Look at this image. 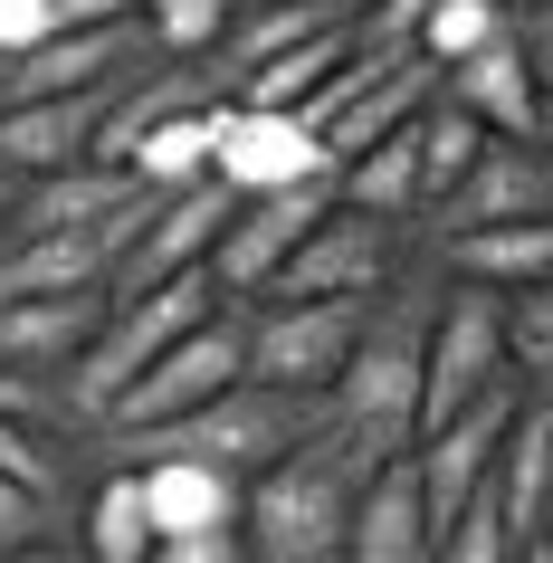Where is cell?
<instances>
[{
  "label": "cell",
  "mask_w": 553,
  "mask_h": 563,
  "mask_svg": "<svg viewBox=\"0 0 553 563\" xmlns=\"http://www.w3.org/2000/svg\"><path fill=\"white\" fill-rule=\"evenodd\" d=\"M38 534H67V506H48L20 477H0V563L20 554V544H38Z\"/></svg>",
  "instance_id": "28"
},
{
  "label": "cell",
  "mask_w": 553,
  "mask_h": 563,
  "mask_svg": "<svg viewBox=\"0 0 553 563\" xmlns=\"http://www.w3.org/2000/svg\"><path fill=\"white\" fill-rule=\"evenodd\" d=\"M324 210H334V181H296V191H267V201H230L220 239H210V287L230 306H258Z\"/></svg>",
  "instance_id": "8"
},
{
  "label": "cell",
  "mask_w": 553,
  "mask_h": 563,
  "mask_svg": "<svg viewBox=\"0 0 553 563\" xmlns=\"http://www.w3.org/2000/svg\"><path fill=\"white\" fill-rule=\"evenodd\" d=\"M506 363L516 383H553V277L506 297Z\"/></svg>",
  "instance_id": "27"
},
{
  "label": "cell",
  "mask_w": 553,
  "mask_h": 563,
  "mask_svg": "<svg viewBox=\"0 0 553 563\" xmlns=\"http://www.w3.org/2000/svg\"><path fill=\"white\" fill-rule=\"evenodd\" d=\"M10 563H77V544H67V534H38V544H20Z\"/></svg>",
  "instance_id": "32"
},
{
  "label": "cell",
  "mask_w": 553,
  "mask_h": 563,
  "mask_svg": "<svg viewBox=\"0 0 553 563\" xmlns=\"http://www.w3.org/2000/svg\"><path fill=\"white\" fill-rule=\"evenodd\" d=\"M496 38H516V0H449V10H430V20H420L410 58L439 77V67L477 58V48H496Z\"/></svg>",
  "instance_id": "24"
},
{
  "label": "cell",
  "mask_w": 553,
  "mask_h": 563,
  "mask_svg": "<svg viewBox=\"0 0 553 563\" xmlns=\"http://www.w3.org/2000/svg\"><path fill=\"white\" fill-rule=\"evenodd\" d=\"M449 277L487 287V297H516V287H544L553 277V220H516V230H477V239H439L430 249Z\"/></svg>",
  "instance_id": "21"
},
{
  "label": "cell",
  "mask_w": 553,
  "mask_h": 563,
  "mask_svg": "<svg viewBox=\"0 0 553 563\" xmlns=\"http://www.w3.org/2000/svg\"><path fill=\"white\" fill-rule=\"evenodd\" d=\"M0 420H30V430H67V420H58V391H48V383H20V373H0Z\"/></svg>",
  "instance_id": "31"
},
{
  "label": "cell",
  "mask_w": 553,
  "mask_h": 563,
  "mask_svg": "<svg viewBox=\"0 0 553 563\" xmlns=\"http://www.w3.org/2000/svg\"><path fill=\"white\" fill-rule=\"evenodd\" d=\"M144 563H248V544H239V526H220V534H163Z\"/></svg>",
  "instance_id": "29"
},
{
  "label": "cell",
  "mask_w": 553,
  "mask_h": 563,
  "mask_svg": "<svg viewBox=\"0 0 553 563\" xmlns=\"http://www.w3.org/2000/svg\"><path fill=\"white\" fill-rule=\"evenodd\" d=\"M58 10V30H144V0H48Z\"/></svg>",
  "instance_id": "30"
},
{
  "label": "cell",
  "mask_w": 553,
  "mask_h": 563,
  "mask_svg": "<svg viewBox=\"0 0 553 563\" xmlns=\"http://www.w3.org/2000/svg\"><path fill=\"white\" fill-rule=\"evenodd\" d=\"M516 563H553V544H524V554H516Z\"/></svg>",
  "instance_id": "35"
},
{
  "label": "cell",
  "mask_w": 553,
  "mask_h": 563,
  "mask_svg": "<svg viewBox=\"0 0 553 563\" xmlns=\"http://www.w3.org/2000/svg\"><path fill=\"white\" fill-rule=\"evenodd\" d=\"M410 258H420V230H391V220H373V210L334 201L316 230H306V249L277 267L267 297H287V306H363V297H381Z\"/></svg>",
  "instance_id": "4"
},
{
  "label": "cell",
  "mask_w": 553,
  "mask_h": 563,
  "mask_svg": "<svg viewBox=\"0 0 553 563\" xmlns=\"http://www.w3.org/2000/svg\"><path fill=\"white\" fill-rule=\"evenodd\" d=\"M439 277H449V267H439ZM506 383H516V363H506V297L449 277V297H439V316H430V354H420V430L458 420L467 401H487V391H506Z\"/></svg>",
  "instance_id": "5"
},
{
  "label": "cell",
  "mask_w": 553,
  "mask_h": 563,
  "mask_svg": "<svg viewBox=\"0 0 553 563\" xmlns=\"http://www.w3.org/2000/svg\"><path fill=\"white\" fill-rule=\"evenodd\" d=\"M439 297H449V277H439L430 249H420L381 297H363V334H353L344 383L324 391V420L353 430L373 459H410V440H420V354H430Z\"/></svg>",
  "instance_id": "2"
},
{
  "label": "cell",
  "mask_w": 553,
  "mask_h": 563,
  "mask_svg": "<svg viewBox=\"0 0 553 563\" xmlns=\"http://www.w3.org/2000/svg\"><path fill=\"white\" fill-rule=\"evenodd\" d=\"M96 316H106V297H0V373L58 391L67 363L87 354Z\"/></svg>",
  "instance_id": "14"
},
{
  "label": "cell",
  "mask_w": 553,
  "mask_h": 563,
  "mask_svg": "<svg viewBox=\"0 0 553 563\" xmlns=\"http://www.w3.org/2000/svg\"><path fill=\"white\" fill-rule=\"evenodd\" d=\"M0 106H10V67H0Z\"/></svg>",
  "instance_id": "37"
},
{
  "label": "cell",
  "mask_w": 553,
  "mask_h": 563,
  "mask_svg": "<svg viewBox=\"0 0 553 563\" xmlns=\"http://www.w3.org/2000/svg\"><path fill=\"white\" fill-rule=\"evenodd\" d=\"M544 544H553V534H544Z\"/></svg>",
  "instance_id": "38"
},
{
  "label": "cell",
  "mask_w": 553,
  "mask_h": 563,
  "mask_svg": "<svg viewBox=\"0 0 553 563\" xmlns=\"http://www.w3.org/2000/svg\"><path fill=\"white\" fill-rule=\"evenodd\" d=\"M334 201L373 210L391 230H420V220H430V191H420V115H410L401 134H381L373 153H353L344 173H334Z\"/></svg>",
  "instance_id": "18"
},
{
  "label": "cell",
  "mask_w": 553,
  "mask_h": 563,
  "mask_svg": "<svg viewBox=\"0 0 553 563\" xmlns=\"http://www.w3.org/2000/svg\"><path fill=\"white\" fill-rule=\"evenodd\" d=\"M220 220H230V191H220V181L153 201L144 230H134V249L115 258V287H106V297H144V287H173V277H210V239H220Z\"/></svg>",
  "instance_id": "12"
},
{
  "label": "cell",
  "mask_w": 553,
  "mask_h": 563,
  "mask_svg": "<svg viewBox=\"0 0 553 563\" xmlns=\"http://www.w3.org/2000/svg\"><path fill=\"white\" fill-rule=\"evenodd\" d=\"M67 544H77V563H144L153 554V516H144L134 468H87L77 506H67Z\"/></svg>",
  "instance_id": "16"
},
{
  "label": "cell",
  "mask_w": 553,
  "mask_h": 563,
  "mask_svg": "<svg viewBox=\"0 0 553 563\" xmlns=\"http://www.w3.org/2000/svg\"><path fill=\"white\" fill-rule=\"evenodd\" d=\"M134 67V58H124ZM124 67L115 77H96V87L77 96H38V106H0V173H67V163H96V134H106V115H115V96H124Z\"/></svg>",
  "instance_id": "11"
},
{
  "label": "cell",
  "mask_w": 553,
  "mask_h": 563,
  "mask_svg": "<svg viewBox=\"0 0 553 563\" xmlns=\"http://www.w3.org/2000/svg\"><path fill=\"white\" fill-rule=\"evenodd\" d=\"M353 334H363V306H287V297L239 306L248 383H267V391H296V401H316V411H324V391L344 383Z\"/></svg>",
  "instance_id": "6"
},
{
  "label": "cell",
  "mask_w": 553,
  "mask_h": 563,
  "mask_svg": "<svg viewBox=\"0 0 553 563\" xmlns=\"http://www.w3.org/2000/svg\"><path fill=\"white\" fill-rule=\"evenodd\" d=\"M381 468H391V459H373L353 430H334V420L316 411V430H306L287 459H267V468L239 487V544H248V563H344L353 506H363V487H373Z\"/></svg>",
  "instance_id": "1"
},
{
  "label": "cell",
  "mask_w": 553,
  "mask_h": 563,
  "mask_svg": "<svg viewBox=\"0 0 553 563\" xmlns=\"http://www.w3.org/2000/svg\"><path fill=\"white\" fill-rule=\"evenodd\" d=\"M487 144H496V134H477L458 106H439V96L420 106V191H430V210L458 191V173H467V163H477Z\"/></svg>",
  "instance_id": "25"
},
{
  "label": "cell",
  "mask_w": 553,
  "mask_h": 563,
  "mask_svg": "<svg viewBox=\"0 0 553 563\" xmlns=\"http://www.w3.org/2000/svg\"><path fill=\"white\" fill-rule=\"evenodd\" d=\"M344 58H353V30H324V38H306V48H287V58H267L258 77H239V96H230V106L306 115V106H316V87H324V77H334Z\"/></svg>",
  "instance_id": "22"
},
{
  "label": "cell",
  "mask_w": 553,
  "mask_h": 563,
  "mask_svg": "<svg viewBox=\"0 0 553 563\" xmlns=\"http://www.w3.org/2000/svg\"><path fill=\"white\" fill-rule=\"evenodd\" d=\"M516 401H524V383H506V391H487V401H467L458 420H439V430H420V440H410V487H420V506H430V534L449 526L477 487H487Z\"/></svg>",
  "instance_id": "10"
},
{
  "label": "cell",
  "mask_w": 553,
  "mask_h": 563,
  "mask_svg": "<svg viewBox=\"0 0 553 563\" xmlns=\"http://www.w3.org/2000/svg\"><path fill=\"white\" fill-rule=\"evenodd\" d=\"M239 0H144V58H210Z\"/></svg>",
  "instance_id": "26"
},
{
  "label": "cell",
  "mask_w": 553,
  "mask_h": 563,
  "mask_svg": "<svg viewBox=\"0 0 553 563\" xmlns=\"http://www.w3.org/2000/svg\"><path fill=\"white\" fill-rule=\"evenodd\" d=\"M115 173H134V191H153V201H173V191H201V181H210V115H173V124H153V134L124 153Z\"/></svg>",
  "instance_id": "23"
},
{
  "label": "cell",
  "mask_w": 553,
  "mask_h": 563,
  "mask_svg": "<svg viewBox=\"0 0 553 563\" xmlns=\"http://www.w3.org/2000/svg\"><path fill=\"white\" fill-rule=\"evenodd\" d=\"M10 210H20V173H0V239H10Z\"/></svg>",
  "instance_id": "33"
},
{
  "label": "cell",
  "mask_w": 553,
  "mask_h": 563,
  "mask_svg": "<svg viewBox=\"0 0 553 563\" xmlns=\"http://www.w3.org/2000/svg\"><path fill=\"white\" fill-rule=\"evenodd\" d=\"M487 497H496V516H506L516 544H544L553 534V430H544V391L534 383H524L516 420H506V449H496V468H487Z\"/></svg>",
  "instance_id": "15"
},
{
  "label": "cell",
  "mask_w": 553,
  "mask_h": 563,
  "mask_svg": "<svg viewBox=\"0 0 553 563\" xmlns=\"http://www.w3.org/2000/svg\"><path fill=\"white\" fill-rule=\"evenodd\" d=\"M210 181L230 201H267L296 181H334V153L306 115H267V106H220L210 115Z\"/></svg>",
  "instance_id": "7"
},
{
  "label": "cell",
  "mask_w": 553,
  "mask_h": 563,
  "mask_svg": "<svg viewBox=\"0 0 553 563\" xmlns=\"http://www.w3.org/2000/svg\"><path fill=\"white\" fill-rule=\"evenodd\" d=\"M439 106H458L477 134H496V144H534V115H544V77H534V58H524V38H496V48H477V58L439 67Z\"/></svg>",
  "instance_id": "13"
},
{
  "label": "cell",
  "mask_w": 553,
  "mask_h": 563,
  "mask_svg": "<svg viewBox=\"0 0 553 563\" xmlns=\"http://www.w3.org/2000/svg\"><path fill=\"white\" fill-rule=\"evenodd\" d=\"M134 487H144L153 544H163V534H220V526H239V477L230 468H201V459H144Z\"/></svg>",
  "instance_id": "17"
},
{
  "label": "cell",
  "mask_w": 553,
  "mask_h": 563,
  "mask_svg": "<svg viewBox=\"0 0 553 563\" xmlns=\"http://www.w3.org/2000/svg\"><path fill=\"white\" fill-rule=\"evenodd\" d=\"M230 383H248V344H239V306H210L181 344H163V354L106 401V420H96L87 440H144L163 420H191L201 401H220Z\"/></svg>",
  "instance_id": "3"
},
{
  "label": "cell",
  "mask_w": 553,
  "mask_h": 563,
  "mask_svg": "<svg viewBox=\"0 0 553 563\" xmlns=\"http://www.w3.org/2000/svg\"><path fill=\"white\" fill-rule=\"evenodd\" d=\"M430 506H420V487H410V459H391V468L363 487V506H353V534H344V563H430Z\"/></svg>",
  "instance_id": "19"
},
{
  "label": "cell",
  "mask_w": 553,
  "mask_h": 563,
  "mask_svg": "<svg viewBox=\"0 0 553 563\" xmlns=\"http://www.w3.org/2000/svg\"><path fill=\"white\" fill-rule=\"evenodd\" d=\"M534 144L553 153V87H544V115H534Z\"/></svg>",
  "instance_id": "34"
},
{
  "label": "cell",
  "mask_w": 553,
  "mask_h": 563,
  "mask_svg": "<svg viewBox=\"0 0 553 563\" xmlns=\"http://www.w3.org/2000/svg\"><path fill=\"white\" fill-rule=\"evenodd\" d=\"M324 30H353V10H316V0H239L210 58L230 67V96H239V77H258L267 58H287V48H306V38H324Z\"/></svg>",
  "instance_id": "20"
},
{
  "label": "cell",
  "mask_w": 553,
  "mask_h": 563,
  "mask_svg": "<svg viewBox=\"0 0 553 563\" xmlns=\"http://www.w3.org/2000/svg\"><path fill=\"white\" fill-rule=\"evenodd\" d=\"M316 10H353V20H363V0H316Z\"/></svg>",
  "instance_id": "36"
},
{
  "label": "cell",
  "mask_w": 553,
  "mask_h": 563,
  "mask_svg": "<svg viewBox=\"0 0 553 563\" xmlns=\"http://www.w3.org/2000/svg\"><path fill=\"white\" fill-rule=\"evenodd\" d=\"M516 220H553V153L544 144H487L458 173V191L420 220V249L477 239V230H516Z\"/></svg>",
  "instance_id": "9"
}]
</instances>
